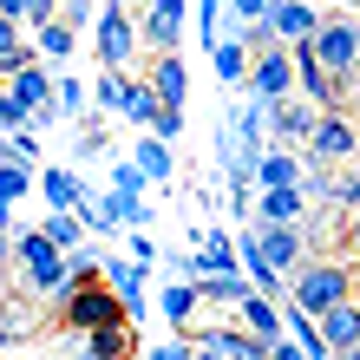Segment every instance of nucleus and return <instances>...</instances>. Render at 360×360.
Instances as JSON below:
<instances>
[{
    "label": "nucleus",
    "instance_id": "7ed1b4c3",
    "mask_svg": "<svg viewBox=\"0 0 360 360\" xmlns=\"http://www.w3.org/2000/svg\"><path fill=\"white\" fill-rule=\"evenodd\" d=\"M92 33H98V59H105V72H131V59H138V20H131V7L105 0Z\"/></svg>",
    "mask_w": 360,
    "mask_h": 360
},
{
    "label": "nucleus",
    "instance_id": "bb28decb",
    "mask_svg": "<svg viewBox=\"0 0 360 360\" xmlns=\"http://www.w3.org/2000/svg\"><path fill=\"white\" fill-rule=\"evenodd\" d=\"M197 256H203V269H210V275H236V243H229L223 229H203Z\"/></svg>",
    "mask_w": 360,
    "mask_h": 360
},
{
    "label": "nucleus",
    "instance_id": "ea45409f",
    "mask_svg": "<svg viewBox=\"0 0 360 360\" xmlns=\"http://www.w3.org/2000/svg\"><path fill=\"white\" fill-rule=\"evenodd\" d=\"M98 151H105V124L92 118V124H86V131H79V158H98Z\"/></svg>",
    "mask_w": 360,
    "mask_h": 360
},
{
    "label": "nucleus",
    "instance_id": "4be33fe9",
    "mask_svg": "<svg viewBox=\"0 0 360 360\" xmlns=\"http://www.w3.org/2000/svg\"><path fill=\"white\" fill-rule=\"evenodd\" d=\"M210 66H217L223 86H249V66H256V53H249L243 39H223V46L210 53Z\"/></svg>",
    "mask_w": 360,
    "mask_h": 360
},
{
    "label": "nucleus",
    "instance_id": "4c0bfd02",
    "mask_svg": "<svg viewBox=\"0 0 360 360\" xmlns=\"http://www.w3.org/2000/svg\"><path fill=\"white\" fill-rule=\"evenodd\" d=\"M151 138H158V144H177V138H184V112H158Z\"/></svg>",
    "mask_w": 360,
    "mask_h": 360
},
{
    "label": "nucleus",
    "instance_id": "c756f323",
    "mask_svg": "<svg viewBox=\"0 0 360 360\" xmlns=\"http://www.w3.org/2000/svg\"><path fill=\"white\" fill-rule=\"evenodd\" d=\"M334 217H360V158L341 164V177H334Z\"/></svg>",
    "mask_w": 360,
    "mask_h": 360
},
{
    "label": "nucleus",
    "instance_id": "aec40b11",
    "mask_svg": "<svg viewBox=\"0 0 360 360\" xmlns=\"http://www.w3.org/2000/svg\"><path fill=\"white\" fill-rule=\"evenodd\" d=\"M197 308H203V295L190 288V282H171V288L158 295V314H164L177 334H184V328H197Z\"/></svg>",
    "mask_w": 360,
    "mask_h": 360
},
{
    "label": "nucleus",
    "instance_id": "c9c22d12",
    "mask_svg": "<svg viewBox=\"0 0 360 360\" xmlns=\"http://www.w3.org/2000/svg\"><path fill=\"white\" fill-rule=\"evenodd\" d=\"M7 158H13V164H27V171H39V138H33V131L7 138Z\"/></svg>",
    "mask_w": 360,
    "mask_h": 360
},
{
    "label": "nucleus",
    "instance_id": "72a5a7b5",
    "mask_svg": "<svg viewBox=\"0 0 360 360\" xmlns=\"http://www.w3.org/2000/svg\"><path fill=\"white\" fill-rule=\"evenodd\" d=\"M20 131H27V105L0 86V138H20Z\"/></svg>",
    "mask_w": 360,
    "mask_h": 360
},
{
    "label": "nucleus",
    "instance_id": "4468645a",
    "mask_svg": "<svg viewBox=\"0 0 360 360\" xmlns=\"http://www.w3.org/2000/svg\"><path fill=\"white\" fill-rule=\"evenodd\" d=\"M144 86L158 92L164 112H184V105H190V72H184V59H177V53L151 59V66H144Z\"/></svg>",
    "mask_w": 360,
    "mask_h": 360
},
{
    "label": "nucleus",
    "instance_id": "a211bd4d",
    "mask_svg": "<svg viewBox=\"0 0 360 360\" xmlns=\"http://www.w3.org/2000/svg\"><path fill=\"white\" fill-rule=\"evenodd\" d=\"M131 164L144 171V184H171V177H177V158H171V144H158L151 131H144V138H131Z\"/></svg>",
    "mask_w": 360,
    "mask_h": 360
},
{
    "label": "nucleus",
    "instance_id": "49530a36",
    "mask_svg": "<svg viewBox=\"0 0 360 360\" xmlns=\"http://www.w3.org/2000/svg\"><path fill=\"white\" fill-rule=\"evenodd\" d=\"M0 229H7V236H13V229H20V223H13V203H0Z\"/></svg>",
    "mask_w": 360,
    "mask_h": 360
},
{
    "label": "nucleus",
    "instance_id": "cd10ccee",
    "mask_svg": "<svg viewBox=\"0 0 360 360\" xmlns=\"http://www.w3.org/2000/svg\"><path fill=\"white\" fill-rule=\"evenodd\" d=\"M144 190H151V184H144V171H138L131 158H118V164H112V197H118L124 210H138V203H144Z\"/></svg>",
    "mask_w": 360,
    "mask_h": 360
},
{
    "label": "nucleus",
    "instance_id": "6ab92c4d",
    "mask_svg": "<svg viewBox=\"0 0 360 360\" xmlns=\"http://www.w3.org/2000/svg\"><path fill=\"white\" fill-rule=\"evenodd\" d=\"M243 314V334H256V341H282V302H262V295H249V302L236 308Z\"/></svg>",
    "mask_w": 360,
    "mask_h": 360
},
{
    "label": "nucleus",
    "instance_id": "2f4dec72",
    "mask_svg": "<svg viewBox=\"0 0 360 360\" xmlns=\"http://www.w3.org/2000/svg\"><path fill=\"white\" fill-rule=\"evenodd\" d=\"M66 269H72V288H92V282H98V269H105V256H98V249H86V243H79L72 256H66Z\"/></svg>",
    "mask_w": 360,
    "mask_h": 360
},
{
    "label": "nucleus",
    "instance_id": "de8ad7c7",
    "mask_svg": "<svg viewBox=\"0 0 360 360\" xmlns=\"http://www.w3.org/2000/svg\"><path fill=\"white\" fill-rule=\"evenodd\" d=\"M197 360H223V354H217V347H197Z\"/></svg>",
    "mask_w": 360,
    "mask_h": 360
},
{
    "label": "nucleus",
    "instance_id": "f257e3e1",
    "mask_svg": "<svg viewBox=\"0 0 360 360\" xmlns=\"http://www.w3.org/2000/svg\"><path fill=\"white\" fill-rule=\"evenodd\" d=\"M341 302H354V269H341L334 256H314V262H302L288 275V308H302L308 321H321Z\"/></svg>",
    "mask_w": 360,
    "mask_h": 360
},
{
    "label": "nucleus",
    "instance_id": "20e7f679",
    "mask_svg": "<svg viewBox=\"0 0 360 360\" xmlns=\"http://www.w3.org/2000/svg\"><path fill=\"white\" fill-rule=\"evenodd\" d=\"M0 86H7L20 105H27V131H33V138L59 124V105H53V72L39 66V59H33V66H20L13 79H0Z\"/></svg>",
    "mask_w": 360,
    "mask_h": 360
},
{
    "label": "nucleus",
    "instance_id": "a18cd8bd",
    "mask_svg": "<svg viewBox=\"0 0 360 360\" xmlns=\"http://www.w3.org/2000/svg\"><path fill=\"white\" fill-rule=\"evenodd\" d=\"M7 262H13V236L0 229V269H7Z\"/></svg>",
    "mask_w": 360,
    "mask_h": 360
},
{
    "label": "nucleus",
    "instance_id": "09e8293b",
    "mask_svg": "<svg viewBox=\"0 0 360 360\" xmlns=\"http://www.w3.org/2000/svg\"><path fill=\"white\" fill-rule=\"evenodd\" d=\"M354 314H360V275H354Z\"/></svg>",
    "mask_w": 360,
    "mask_h": 360
},
{
    "label": "nucleus",
    "instance_id": "423d86ee",
    "mask_svg": "<svg viewBox=\"0 0 360 360\" xmlns=\"http://www.w3.org/2000/svg\"><path fill=\"white\" fill-rule=\"evenodd\" d=\"M98 282L118 295V308H124V321H144V288H151V262H131V256H105L98 269Z\"/></svg>",
    "mask_w": 360,
    "mask_h": 360
},
{
    "label": "nucleus",
    "instance_id": "dca6fc26",
    "mask_svg": "<svg viewBox=\"0 0 360 360\" xmlns=\"http://www.w3.org/2000/svg\"><path fill=\"white\" fill-rule=\"evenodd\" d=\"M314 328H321V347H328L334 360L360 347V314H354V302H341V308H328V314H321V321H314Z\"/></svg>",
    "mask_w": 360,
    "mask_h": 360
},
{
    "label": "nucleus",
    "instance_id": "e433bc0d",
    "mask_svg": "<svg viewBox=\"0 0 360 360\" xmlns=\"http://www.w3.org/2000/svg\"><path fill=\"white\" fill-rule=\"evenodd\" d=\"M269 7H275V0H236V7H229V13H236V33H243V27H262Z\"/></svg>",
    "mask_w": 360,
    "mask_h": 360
},
{
    "label": "nucleus",
    "instance_id": "37998d69",
    "mask_svg": "<svg viewBox=\"0 0 360 360\" xmlns=\"http://www.w3.org/2000/svg\"><path fill=\"white\" fill-rule=\"evenodd\" d=\"M269 360H308V354H302V347H295V341H288V334H282V341H275V347H269Z\"/></svg>",
    "mask_w": 360,
    "mask_h": 360
},
{
    "label": "nucleus",
    "instance_id": "5701e85b",
    "mask_svg": "<svg viewBox=\"0 0 360 360\" xmlns=\"http://www.w3.org/2000/svg\"><path fill=\"white\" fill-rule=\"evenodd\" d=\"M158 112H164V105H158V92L131 72V92H124V112H118V118H124V124H138V131H151V124H158Z\"/></svg>",
    "mask_w": 360,
    "mask_h": 360
},
{
    "label": "nucleus",
    "instance_id": "a878e982",
    "mask_svg": "<svg viewBox=\"0 0 360 360\" xmlns=\"http://www.w3.org/2000/svg\"><path fill=\"white\" fill-rule=\"evenodd\" d=\"M33 53L59 66V59H72V53H79V33L66 27V20H53V27H39V33H33Z\"/></svg>",
    "mask_w": 360,
    "mask_h": 360
},
{
    "label": "nucleus",
    "instance_id": "58836bf2",
    "mask_svg": "<svg viewBox=\"0 0 360 360\" xmlns=\"http://www.w3.org/2000/svg\"><path fill=\"white\" fill-rule=\"evenodd\" d=\"M144 360H197V347H190V341H158Z\"/></svg>",
    "mask_w": 360,
    "mask_h": 360
},
{
    "label": "nucleus",
    "instance_id": "9b49d317",
    "mask_svg": "<svg viewBox=\"0 0 360 360\" xmlns=\"http://www.w3.org/2000/svg\"><path fill=\"white\" fill-rule=\"evenodd\" d=\"M243 229H256L262 256H269V269L282 275V282H288V275L308 262V236H302V229H282V223H243Z\"/></svg>",
    "mask_w": 360,
    "mask_h": 360
},
{
    "label": "nucleus",
    "instance_id": "2eb2a0df",
    "mask_svg": "<svg viewBox=\"0 0 360 360\" xmlns=\"http://www.w3.org/2000/svg\"><path fill=\"white\" fill-rule=\"evenodd\" d=\"M79 360H131L138 354V328H98L86 341H72Z\"/></svg>",
    "mask_w": 360,
    "mask_h": 360
},
{
    "label": "nucleus",
    "instance_id": "1a4fd4ad",
    "mask_svg": "<svg viewBox=\"0 0 360 360\" xmlns=\"http://www.w3.org/2000/svg\"><path fill=\"white\" fill-rule=\"evenodd\" d=\"M249 92H256V105H282V98H295V59H288V46L256 53V66H249Z\"/></svg>",
    "mask_w": 360,
    "mask_h": 360
},
{
    "label": "nucleus",
    "instance_id": "412c9836",
    "mask_svg": "<svg viewBox=\"0 0 360 360\" xmlns=\"http://www.w3.org/2000/svg\"><path fill=\"white\" fill-rule=\"evenodd\" d=\"M295 184H302V158H295V151H262L256 190H295Z\"/></svg>",
    "mask_w": 360,
    "mask_h": 360
},
{
    "label": "nucleus",
    "instance_id": "f03ea898",
    "mask_svg": "<svg viewBox=\"0 0 360 360\" xmlns=\"http://www.w3.org/2000/svg\"><path fill=\"white\" fill-rule=\"evenodd\" d=\"M314 59H321V72L334 79V86H347V79L360 72V20L328 13L321 33H314Z\"/></svg>",
    "mask_w": 360,
    "mask_h": 360
},
{
    "label": "nucleus",
    "instance_id": "c85d7f7f",
    "mask_svg": "<svg viewBox=\"0 0 360 360\" xmlns=\"http://www.w3.org/2000/svg\"><path fill=\"white\" fill-rule=\"evenodd\" d=\"M53 105H59V118H86L92 112V86H79V79H53Z\"/></svg>",
    "mask_w": 360,
    "mask_h": 360
},
{
    "label": "nucleus",
    "instance_id": "a19ab883",
    "mask_svg": "<svg viewBox=\"0 0 360 360\" xmlns=\"http://www.w3.org/2000/svg\"><path fill=\"white\" fill-rule=\"evenodd\" d=\"M341 112H347V118H354V124H360V72H354V79H347V86H341Z\"/></svg>",
    "mask_w": 360,
    "mask_h": 360
},
{
    "label": "nucleus",
    "instance_id": "39448f33",
    "mask_svg": "<svg viewBox=\"0 0 360 360\" xmlns=\"http://www.w3.org/2000/svg\"><path fill=\"white\" fill-rule=\"evenodd\" d=\"M59 321L98 334V328H124V308H118V295L105 288V282H92V288H72L66 302H59Z\"/></svg>",
    "mask_w": 360,
    "mask_h": 360
},
{
    "label": "nucleus",
    "instance_id": "6e6552de",
    "mask_svg": "<svg viewBox=\"0 0 360 360\" xmlns=\"http://www.w3.org/2000/svg\"><path fill=\"white\" fill-rule=\"evenodd\" d=\"M184 0H151V7H138V46H158V59L164 53H177L184 46Z\"/></svg>",
    "mask_w": 360,
    "mask_h": 360
},
{
    "label": "nucleus",
    "instance_id": "f8f14e48",
    "mask_svg": "<svg viewBox=\"0 0 360 360\" xmlns=\"http://www.w3.org/2000/svg\"><path fill=\"white\" fill-rule=\"evenodd\" d=\"M314 124H321V112H314L308 98H282V105H269L275 151H295V144H308V138H314Z\"/></svg>",
    "mask_w": 360,
    "mask_h": 360
},
{
    "label": "nucleus",
    "instance_id": "f3484780",
    "mask_svg": "<svg viewBox=\"0 0 360 360\" xmlns=\"http://www.w3.org/2000/svg\"><path fill=\"white\" fill-rule=\"evenodd\" d=\"M302 217H308V197H302V184H295V190H262V197H256V223L302 229Z\"/></svg>",
    "mask_w": 360,
    "mask_h": 360
},
{
    "label": "nucleus",
    "instance_id": "0eeeda50",
    "mask_svg": "<svg viewBox=\"0 0 360 360\" xmlns=\"http://www.w3.org/2000/svg\"><path fill=\"white\" fill-rule=\"evenodd\" d=\"M308 151L321 171H334V164H354L360 158V124L347 112H321V124H314V138H308Z\"/></svg>",
    "mask_w": 360,
    "mask_h": 360
},
{
    "label": "nucleus",
    "instance_id": "8fccbe9b",
    "mask_svg": "<svg viewBox=\"0 0 360 360\" xmlns=\"http://www.w3.org/2000/svg\"><path fill=\"white\" fill-rule=\"evenodd\" d=\"M341 360H360V347H354V354H341Z\"/></svg>",
    "mask_w": 360,
    "mask_h": 360
},
{
    "label": "nucleus",
    "instance_id": "473e14b6",
    "mask_svg": "<svg viewBox=\"0 0 360 360\" xmlns=\"http://www.w3.org/2000/svg\"><path fill=\"white\" fill-rule=\"evenodd\" d=\"M33 184H39V177L27 171V164H0V203H20Z\"/></svg>",
    "mask_w": 360,
    "mask_h": 360
},
{
    "label": "nucleus",
    "instance_id": "c03bdc74",
    "mask_svg": "<svg viewBox=\"0 0 360 360\" xmlns=\"http://www.w3.org/2000/svg\"><path fill=\"white\" fill-rule=\"evenodd\" d=\"M347 256L360 262V217H347Z\"/></svg>",
    "mask_w": 360,
    "mask_h": 360
},
{
    "label": "nucleus",
    "instance_id": "f704fd0d",
    "mask_svg": "<svg viewBox=\"0 0 360 360\" xmlns=\"http://www.w3.org/2000/svg\"><path fill=\"white\" fill-rule=\"evenodd\" d=\"M7 341H27V314H20V302L0 295V347H7Z\"/></svg>",
    "mask_w": 360,
    "mask_h": 360
},
{
    "label": "nucleus",
    "instance_id": "7c9ffc66",
    "mask_svg": "<svg viewBox=\"0 0 360 360\" xmlns=\"http://www.w3.org/2000/svg\"><path fill=\"white\" fill-rule=\"evenodd\" d=\"M39 236H46V243L59 249V256H72V249H79V217H53V210H46V223H39Z\"/></svg>",
    "mask_w": 360,
    "mask_h": 360
},
{
    "label": "nucleus",
    "instance_id": "ddd939ff",
    "mask_svg": "<svg viewBox=\"0 0 360 360\" xmlns=\"http://www.w3.org/2000/svg\"><path fill=\"white\" fill-rule=\"evenodd\" d=\"M39 197L53 203V217H79V203H86L92 190H86L79 171H66V164H39Z\"/></svg>",
    "mask_w": 360,
    "mask_h": 360
},
{
    "label": "nucleus",
    "instance_id": "79ce46f5",
    "mask_svg": "<svg viewBox=\"0 0 360 360\" xmlns=\"http://www.w3.org/2000/svg\"><path fill=\"white\" fill-rule=\"evenodd\" d=\"M131 262H158V243L151 236H131Z\"/></svg>",
    "mask_w": 360,
    "mask_h": 360
},
{
    "label": "nucleus",
    "instance_id": "393cba45",
    "mask_svg": "<svg viewBox=\"0 0 360 360\" xmlns=\"http://www.w3.org/2000/svg\"><path fill=\"white\" fill-rule=\"evenodd\" d=\"M190 13H197V39H203L210 53H217L223 39H229V7H223V0H197Z\"/></svg>",
    "mask_w": 360,
    "mask_h": 360
},
{
    "label": "nucleus",
    "instance_id": "b1692460",
    "mask_svg": "<svg viewBox=\"0 0 360 360\" xmlns=\"http://www.w3.org/2000/svg\"><path fill=\"white\" fill-rule=\"evenodd\" d=\"M124 92H131V72H98V86H92V112H98V124L124 112Z\"/></svg>",
    "mask_w": 360,
    "mask_h": 360
},
{
    "label": "nucleus",
    "instance_id": "9d476101",
    "mask_svg": "<svg viewBox=\"0 0 360 360\" xmlns=\"http://www.w3.org/2000/svg\"><path fill=\"white\" fill-rule=\"evenodd\" d=\"M321 20H328V7H314V0H275L269 33H275V46H302V39L321 33Z\"/></svg>",
    "mask_w": 360,
    "mask_h": 360
}]
</instances>
